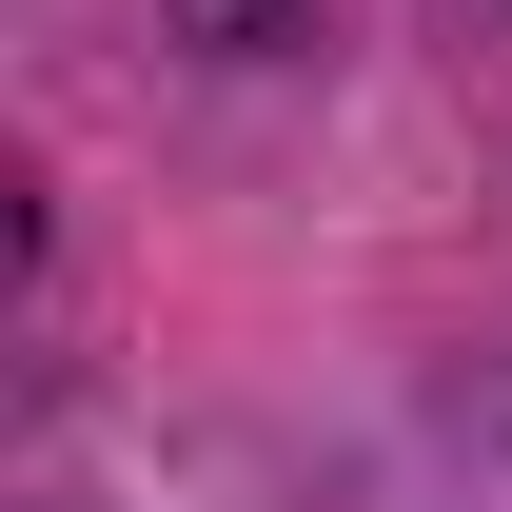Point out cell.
<instances>
[{"label":"cell","mask_w":512,"mask_h":512,"mask_svg":"<svg viewBox=\"0 0 512 512\" xmlns=\"http://www.w3.org/2000/svg\"><path fill=\"white\" fill-rule=\"evenodd\" d=\"M217 20H237V40H276V20H296V0H217Z\"/></svg>","instance_id":"cell-1"}]
</instances>
